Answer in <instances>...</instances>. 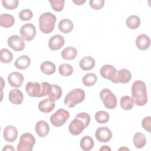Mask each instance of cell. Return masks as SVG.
Wrapping results in <instances>:
<instances>
[{
  "instance_id": "1",
  "label": "cell",
  "mask_w": 151,
  "mask_h": 151,
  "mask_svg": "<svg viewBox=\"0 0 151 151\" xmlns=\"http://www.w3.org/2000/svg\"><path fill=\"white\" fill-rule=\"evenodd\" d=\"M90 123V116L88 113L85 112L78 113L70 123L69 132L73 135H78L83 132L84 129L87 127Z\"/></svg>"
},
{
  "instance_id": "2",
  "label": "cell",
  "mask_w": 151,
  "mask_h": 151,
  "mask_svg": "<svg viewBox=\"0 0 151 151\" xmlns=\"http://www.w3.org/2000/svg\"><path fill=\"white\" fill-rule=\"evenodd\" d=\"M132 96L134 103L139 106L147 103V94L146 84L142 80L135 81L132 86Z\"/></svg>"
},
{
  "instance_id": "3",
  "label": "cell",
  "mask_w": 151,
  "mask_h": 151,
  "mask_svg": "<svg viewBox=\"0 0 151 151\" xmlns=\"http://www.w3.org/2000/svg\"><path fill=\"white\" fill-rule=\"evenodd\" d=\"M51 84L48 82H42L41 84L37 82H28L25 85L27 93L30 97H42L48 95L50 91Z\"/></svg>"
},
{
  "instance_id": "4",
  "label": "cell",
  "mask_w": 151,
  "mask_h": 151,
  "mask_svg": "<svg viewBox=\"0 0 151 151\" xmlns=\"http://www.w3.org/2000/svg\"><path fill=\"white\" fill-rule=\"evenodd\" d=\"M56 19V17L50 12L42 14L39 17L40 31L45 34L51 33L54 29Z\"/></svg>"
},
{
  "instance_id": "5",
  "label": "cell",
  "mask_w": 151,
  "mask_h": 151,
  "mask_svg": "<svg viewBox=\"0 0 151 151\" xmlns=\"http://www.w3.org/2000/svg\"><path fill=\"white\" fill-rule=\"evenodd\" d=\"M85 96V92L83 90L75 88L67 93L65 97L64 103L68 107H74L77 104L83 101Z\"/></svg>"
},
{
  "instance_id": "6",
  "label": "cell",
  "mask_w": 151,
  "mask_h": 151,
  "mask_svg": "<svg viewBox=\"0 0 151 151\" xmlns=\"http://www.w3.org/2000/svg\"><path fill=\"white\" fill-rule=\"evenodd\" d=\"M35 142V139L31 133H25L20 137L17 150L18 151H31Z\"/></svg>"
},
{
  "instance_id": "7",
  "label": "cell",
  "mask_w": 151,
  "mask_h": 151,
  "mask_svg": "<svg viewBox=\"0 0 151 151\" xmlns=\"http://www.w3.org/2000/svg\"><path fill=\"white\" fill-rule=\"evenodd\" d=\"M100 97L107 109H114L117 106V97L109 88L101 90L100 92Z\"/></svg>"
},
{
  "instance_id": "8",
  "label": "cell",
  "mask_w": 151,
  "mask_h": 151,
  "mask_svg": "<svg viewBox=\"0 0 151 151\" xmlns=\"http://www.w3.org/2000/svg\"><path fill=\"white\" fill-rule=\"evenodd\" d=\"M69 112L63 109L57 110L50 117V122L55 127H60L64 124L69 118Z\"/></svg>"
},
{
  "instance_id": "9",
  "label": "cell",
  "mask_w": 151,
  "mask_h": 151,
  "mask_svg": "<svg viewBox=\"0 0 151 151\" xmlns=\"http://www.w3.org/2000/svg\"><path fill=\"white\" fill-rule=\"evenodd\" d=\"M8 45L15 51H21L25 47L24 39L22 37L18 35H12L10 36L7 41Z\"/></svg>"
},
{
  "instance_id": "10",
  "label": "cell",
  "mask_w": 151,
  "mask_h": 151,
  "mask_svg": "<svg viewBox=\"0 0 151 151\" xmlns=\"http://www.w3.org/2000/svg\"><path fill=\"white\" fill-rule=\"evenodd\" d=\"M20 34L23 38L29 41L32 40L36 35V29L34 25L31 23L23 25L20 29Z\"/></svg>"
},
{
  "instance_id": "11",
  "label": "cell",
  "mask_w": 151,
  "mask_h": 151,
  "mask_svg": "<svg viewBox=\"0 0 151 151\" xmlns=\"http://www.w3.org/2000/svg\"><path fill=\"white\" fill-rule=\"evenodd\" d=\"M132 78L131 72L126 68L117 70L113 78L111 80L114 83H123L126 84L130 81Z\"/></svg>"
},
{
  "instance_id": "12",
  "label": "cell",
  "mask_w": 151,
  "mask_h": 151,
  "mask_svg": "<svg viewBox=\"0 0 151 151\" xmlns=\"http://www.w3.org/2000/svg\"><path fill=\"white\" fill-rule=\"evenodd\" d=\"M96 139L101 143H106L110 141L112 137V133L107 127H100L95 133Z\"/></svg>"
},
{
  "instance_id": "13",
  "label": "cell",
  "mask_w": 151,
  "mask_h": 151,
  "mask_svg": "<svg viewBox=\"0 0 151 151\" xmlns=\"http://www.w3.org/2000/svg\"><path fill=\"white\" fill-rule=\"evenodd\" d=\"M24 80V77L20 73L15 71L10 73L8 76V83L11 87H20L22 86Z\"/></svg>"
},
{
  "instance_id": "14",
  "label": "cell",
  "mask_w": 151,
  "mask_h": 151,
  "mask_svg": "<svg viewBox=\"0 0 151 151\" xmlns=\"http://www.w3.org/2000/svg\"><path fill=\"white\" fill-rule=\"evenodd\" d=\"M64 38L60 34L51 37L48 41V47L53 51L60 50L64 44Z\"/></svg>"
},
{
  "instance_id": "15",
  "label": "cell",
  "mask_w": 151,
  "mask_h": 151,
  "mask_svg": "<svg viewBox=\"0 0 151 151\" xmlns=\"http://www.w3.org/2000/svg\"><path fill=\"white\" fill-rule=\"evenodd\" d=\"M18 130L17 129L12 125L7 126L4 130L3 136L4 139L8 142H14L18 137Z\"/></svg>"
},
{
  "instance_id": "16",
  "label": "cell",
  "mask_w": 151,
  "mask_h": 151,
  "mask_svg": "<svg viewBox=\"0 0 151 151\" xmlns=\"http://www.w3.org/2000/svg\"><path fill=\"white\" fill-rule=\"evenodd\" d=\"M136 47L140 50H146L150 45V40L148 35L143 34L138 35L135 41Z\"/></svg>"
},
{
  "instance_id": "17",
  "label": "cell",
  "mask_w": 151,
  "mask_h": 151,
  "mask_svg": "<svg viewBox=\"0 0 151 151\" xmlns=\"http://www.w3.org/2000/svg\"><path fill=\"white\" fill-rule=\"evenodd\" d=\"M117 70L116 68L109 64H106L101 67L100 70V74L101 76L106 79L111 80L114 77Z\"/></svg>"
},
{
  "instance_id": "18",
  "label": "cell",
  "mask_w": 151,
  "mask_h": 151,
  "mask_svg": "<svg viewBox=\"0 0 151 151\" xmlns=\"http://www.w3.org/2000/svg\"><path fill=\"white\" fill-rule=\"evenodd\" d=\"M38 109L42 113H48L53 110L55 107V101L50 98L45 99L38 103Z\"/></svg>"
},
{
  "instance_id": "19",
  "label": "cell",
  "mask_w": 151,
  "mask_h": 151,
  "mask_svg": "<svg viewBox=\"0 0 151 151\" xmlns=\"http://www.w3.org/2000/svg\"><path fill=\"white\" fill-rule=\"evenodd\" d=\"M8 99L9 101L12 104H20L23 101L24 94L20 90L14 88L9 91Z\"/></svg>"
},
{
  "instance_id": "20",
  "label": "cell",
  "mask_w": 151,
  "mask_h": 151,
  "mask_svg": "<svg viewBox=\"0 0 151 151\" xmlns=\"http://www.w3.org/2000/svg\"><path fill=\"white\" fill-rule=\"evenodd\" d=\"M35 130L38 136L40 137H44L50 132V126L47 122L40 120L36 123Z\"/></svg>"
},
{
  "instance_id": "21",
  "label": "cell",
  "mask_w": 151,
  "mask_h": 151,
  "mask_svg": "<svg viewBox=\"0 0 151 151\" xmlns=\"http://www.w3.org/2000/svg\"><path fill=\"white\" fill-rule=\"evenodd\" d=\"M95 63V60L92 57L86 56L80 61L79 66L83 70L88 71L94 67Z\"/></svg>"
},
{
  "instance_id": "22",
  "label": "cell",
  "mask_w": 151,
  "mask_h": 151,
  "mask_svg": "<svg viewBox=\"0 0 151 151\" xmlns=\"http://www.w3.org/2000/svg\"><path fill=\"white\" fill-rule=\"evenodd\" d=\"M31 64L30 58L26 55H22L19 57L15 61L14 65L15 67L19 70H24L27 68Z\"/></svg>"
},
{
  "instance_id": "23",
  "label": "cell",
  "mask_w": 151,
  "mask_h": 151,
  "mask_svg": "<svg viewBox=\"0 0 151 151\" xmlns=\"http://www.w3.org/2000/svg\"><path fill=\"white\" fill-rule=\"evenodd\" d=\"M15 22L14 17L9 14H2L0 15V25L4 28H9L13 26Z\"/></svg>"
},
{
  "instance_id": "24",
  "label": "cell",
  "mask_w": 151,
  "mask_h": 151,
  "mask_svg": "<svg viewBox=\"0 0 151 151\" xmlns=\"http://www.w3.org/2000/svg\"><path fill=\"white\" fill-rule=\"evenodd\" d=\"M58 27L61 32L64 34H67L73 30L74 25L71 20L68 19H63L58 23Z\"/></svg>"
},
{
  "instance_id": "25",
  "label": "cell",
  "mask_w": 151,
  "mask_h": 151,
  "mask_svg": "<svg viewBox=\"0 0 151 151\" xmlns=\"http://www.w3.org/2000/svg\"><path fill=\"white\" fill-rule=\"evenodd\" d=\"M133 141V145L136 148L141 149L146 145V137L143 133L137 132L134 134Z\"/></svg>"
},
{
  "instance_id": "26",
  "label": "cell",
  "mask_w": 151,
  "mask_h": 151,
  "mask_svg": "<svg viewBox=\"0 0 151 151\" xmlns=\"http://www.w3.org/2000/svg\"><path fill=\"white\" fill-rule=\"evenodd\" d=\"M41 71L47 75H51L55 71V65L50 61H45L41 63L40 65Z\"/></svg>"
},
{
  "instance_id": "27",
  "label": "cell",
  "mask_w": 151,
  "mask_h": 151,
  "mask_svg": "<svg viewBox=\"0 0 151 151\" xmlns=\"http://www.w3.org/2000/svg\"><path fill=\"white\" fill-rule=\"evenodd\" d=\"M77 54V50L73 47H67L61 52V57L63 59L71 60L74 59Z\"/></svg>"
},
{
  "instance_id": "28",
  "label": "cell",
  "mask_w": 151,
  "mask_h": 151,
  "mask_svg": "<svg viewBox=\"0 0 151 151\" xmlns=\"http://www.w3.org/2000/svg\"><path fill=\"white\" fill-rule=\"evenodd\" d=\"M62 89L57 84H51V87L49 94L47 95L48 98L52 99L54 101L58 100L62 96Z\"/></svg>"
},
{
  "instance_id": "29",
  "label": "cell",
  "mask_w": 151,
  "mask_h": 151,
  "mask_svg": "<svg viewBox=\"0 0 151 151\" xmlns=\"http://www.w3.org/2000/svg\"><path fill=\"white\" fill-rule=\"evenodd\" d=\"M141 21L140 18L135 15L129 16L126 21V25L128 28L132 29H136L140 25Z\"/></svg>"
},
{
  "instance_id": "30",
  "label": "cell",
  "mask_w": 151,
  "mask_h": 151,
  "mask_svg": "<svg viewBox=\"0 0 151 151\" xmlns=\"http://www.w3.org/2000/svg\"><path fill=\"white\" fill-rule=\"evenodd\" d=\"M80 146L83 150H90L94 146V140L91 137L89 136H85L81 139Z\"/></svg>"
},
{
  "instance_id": "31",
  "label": "cell",
  "mask_w": 151,
  "mask_h": 151,
  "mask_svg": "<svg viewBox=\"0 0 151 151\" xmlns=\"http://www.w3.org/2000/svg\"><path fill=\"white\" fill-rule=\"evenodd\" d=\"M134 101L133 99L129 96H124L121 97L120 104L121 107L124 110H131L134 106Z\"/></svg>"
},
{
  "instance_id": "32",
  "label": "cell",
  "mask_w": 151,
  "mask_h": 151,
  "mask_svg": "<svg viewBox=\"0 0 151 151\" xmlns=\"http://www.w3.org/2000/svg\"><path fill=\"white\" fill-rule=\"evenodd\" d=\"M97 76L93 73H89L84 75L82 78V82L83 84L87 87H90L93 86L96 84L97 82Z\"/></svg>"
},
{
  "instance_id": "33",
  "label": "cell",
  "mask_w": 151,
  "mask_h": 151,
  "mask_svg": "<svg viewBox=\"0 0 151 151\" xmlns=\"http://www.w3.org/2000/svg\"><path fill=\"white\" fill-rule=\"evenodd\" d=\"M0 59L3 63H9L13 60V54L8 49L2 48L0 51Z\"/></svg>"
},
{
  "instance_id": "34",
  "label": "cell",
  "mask_w": 151,
  "mask_h": 151,
  "mask_svg": "<svg viewBox=\"0 0 151 151\" xmlns=\"http://www.w3.org/2000/svg\"><path fill=\"white\" fill-rule=\"evenodd\" d=\"M58 72L60 74L63 76L68 77L73 74V68L69 64L63 63L60 65L58 67Z\"/></svg>"
},
{
  "instance_id": "35",
  "label": "cell",
  "mask_w": 151,
  "mask_h": 151,
  "mask_svg": "<svg viewBox=\"0 0 151 151\" xmlns=\"http://www.w3.org/2000/svg\"><path fill=\"white\" fill-rule=\"evenodd\" d=\"M110 118L109 114L103 110H100L96 112L95 114V119L96 122L100 124L107 123Z\"/></svg>"
},
{
  "instance_id": "36",
  "label": "cell",
  "mask_w": 151,
  "mask_h": 151,
  "mask_svg": "<svg viewBox=\"0 0 151 151\" xmlns=\"http://www.w3.org/2000/svg\"><path fill=\"white\" fill-rule=\"evenodd\" d=\"M51 8L57 12H60L63 9L65 1L64 0H50Z\"/></svg>"
},
{
  "instance_id": "37",
  "label": "cell",
  "mask_w": 151,
  "mask_h": 151,
  "mask_svg": "<svg viewBox=\"0 0 151 151\" xmlns=\"http://www.w3.org/2000/svg\"><path fill=\"white\" fill-rule=\"evenodd\" d=\"M33 17V13L29 9H24L21 10L19 13V17L22 21L30 20Z\"/></svg>"
},
{
  "instance_id": "38",
  "label": "cell",
  "mask_w": 151,
  "mask_h": 151,
  "mask_svg": "<svg viewBox=\"0 0 151 151\" xmlns=\"http://www.w3.org/2000/svg\"><path fill=\"white\" fill-rule=\"evenodd\" d=\"M18 0H9V1H2L3 6L9 10H12L17 8L18 6Z\"/></svg>"
},
{
  "instance_id": "39",
  "label": "cell",
  "mask_w": 151,
  "mask_h": 151,
  "mask_svg": "<svg viewBox=\"0 0 151 151\" xmlns=\"http://www.w3.org/2000/svg\"><path fill=\"white\" fill-rule=\"evenodd\" d=\"M104 0H90L89 5L93 9L99 10L104 6Z\"/></svg>"
},
{
  "instance_id": "40",
  "label": "cell",
  "mask_w": 151,
  "mask_h": 151,
  "mask_svg": "<svg viewBox=\"0 0 151 151\" xmlns=\"http://www.w3.org/2000/svg\"><path fill=\"white\" fill-rule=\"evenodd\" d=\"M142 125L145 130L150 133L151 132V117L147 116L143 118V119L142 121Z\"/></svg>"
},
{
  "instance_id": "41",
  "label": "cell",
  "mask_w": 151,
  "mask_h": 151,
  "mask_svg": "<svg viewBox=\"0 0 151 151\" xmlns=\"http://www.w3.org/2000/svg\"><path fill=\"white\" fill-rule=\"evenodd\" d=\"M86 0H73V2L74 3V4H77V5H83L84 3H85L86 2Z\"/></svg>"
},
{
  "instance_id": "42",
  "label": "cell",
  "mask_w": 151,
  "mask_h": 151,
  "mask_svg": "<svg viewBox=\"0 0 151 151\" xmlns=\"http://www.w3.org/2000/svg\"><path fill=\"white\" fill-rule=\"evenodd\" d=\"M2 150H15V149L11 145H6L3 147Z\"/></svg>"
},
{
  "instance_id": "43",
  "label": "cell",
  "mask_w": 151,
  "mask_h": 151,
  "mask_svg": "<svg viewBox=\"0 0 151 151\" xmlns=\"http://www.w3.org/2000/svg\"><path fill=\"white\" fill-rule=\"evenodd\" d=\"M100 150H111V149L107 146H103L100 149Z\"/></svg>"
}]
</instances>
